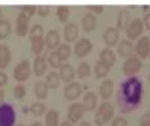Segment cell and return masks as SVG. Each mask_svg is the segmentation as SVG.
Here are the masks:
<instances>
[{
    "instance_id": "f35d334b",
    "label": "cell",
    "mask_w": 150,
    "mask_h": 126,
    "mask_svg": "<svg viewBox=\"0 0 150 126\" xmlns=\"http://www.w3.org/2000/svg\"><path fill=\"white\" fill-rule=\"evenodd\" d=\"M111 126H129L128 125V120L123 119V117H116L114 120H112Z\"/></svg>"
},
{
    "instance_id": "f6af8a7d",
    "label": "cell",
    "mask_w": 150,
    "mask_h": 126,
    "mask_svg": "<svg viewBox=\"0 0 150 126\" xmlns=\"http://www.w3.org/2000/svg\"><path fill=\"white\" fill-rule=\"evenodd\" d=\"M60 126H72V123H71L69 120H65L63 123H60Z\"/></svg>"
},
{
    "instance_id": "4fadbf2b",
    "label": "cell",
    "mask_w": 150,
    "mask_h": 126,
    "mask_svg": "<svg viewBox=\"0 0 150 126\" xmlns=\"http://www.w3.org/2000/svg\"><path fill=\"white\" fill-rule=\"evenodd\" d=\"M47 66H48V62H47L45 57H42V56L35 57V60H33V74L36 75V77H42V75L47 72Z\"/></svg>"
},
{
    "instance_id": "836d02e7",
    "label": "cell",
    "mask_w": 150,
    "mask_h": 126,
    "mask_svg": "<svg viewBox=\"0 0 150 126\" xmlns=\"http://www.w3.org/2000/svg\"><path fill=\"white\" fill-rule=\"evenodd\" d=\"M77 75L80 78H87L90 75V66H89V63H86V62H83L81 65L78 66V69H77Z\"/></svg>"
},
{
    "instance_id": "f5cc1de1",
    "label": "cell",
    "mask_w": 150,
    "mask_h": 126,
    "mask_svg": "<svg viewBox=\"0 0 150 126\" xmlns=\"http://www.w3.org/2000/svg\"><path fill=\"white\" fill-rule=\"evenodd\" d=\"M17 126H24V125H23V123H20V125H17Z\"/></svg>"
},
{
    "instance_id": "3957f363",
    "label": "cell",
    "mask_w": 150,
    "mask_h": 126,
    "mask_svg": "<svg viewBox=\"0 0 150 126\" xmlns=\"http://www.w3.org/2000/svg\"><path fill=\"white\" fill-rule=\"evenodd\" d=\"M15 110L11 104L0 105V126H14L15 125Z\"/></svg>"
},
{
    "instance_id": "7dc6e473",
    "label": "cell",
    "mask_w": 150,
    "mask_h": 126,
    "mask_svg": "<svg viewBox=\"0 0 150 126\" xmlns=\"http://www.w3.org/2000/svg\"><path fill=\"white\" fill-rule=\"evenodd\" d=\"M5 21V18H3V12H2V9H0V24H2Z\"/></svg>"
},
{
    "instance_id": "7c38bea8",
    "label": "cell",
    "mask_w": 150,
    "mask_h": 126,
    "mask_svg": "<svg viewBox=\"0 0 150 126\" xmlns=\"http://www.w3.org/2000/svg\"><path fill=\"white\" fill-rule=\"evenodd\" d=\"M102 39H104L107 47H114L119 42V29L117 27H108L102 35Z\"/></svg>"
},
{
    "instance_id": "f546056e",
    "label": "cell",
    "mask_w": 150,
    "mask_h": 126,
    "mask_svg": "<svg viewBox=\"0 0 150 126\" xmlns=\"http://www.w3.org/2000/svg\"><path fill=\"white\" fill-rule=\"evenodd\" d=\"M108 72H110V68L107 65H104L102 62H98L95 65V75H96V78H105L108 75Z\"/></svg>"
},
{
    "instance_id": "ac0fdd59",
    "label": "cell",
    "mask_w": 150,
    "mask_h": 126,
    "mask_svg": "<svg viewBox=\"0 0 150 126\" xmlns=\"http://www.w3.org/2000/svg\"><path fill=\"white\" fill-rule=\"evenodd\" d=\"M83 30L84 32H93L96 29V24H98V20H96V15L95 14H90V12H87V14L83 17Z\"/></svg>"
},
{
    "instance_id": "d6986e66",
    "label": "cell",
    "mask_w": 150,
    "mask_h": 126,
    "mask_svg": "<svg viewBox=\"0 0 150 126\" xmlns=\"http://www.w3.org/2000/svg\"><path fill=\"white\" fill-rule=\"evenodd\" d=\"M83 104L86 107V111H95L98 107V96L93 92H87L83 98Z\"/></svg>"
},
{
    "instance_id": "60d3db41",
    "label": "cell",
    "mask_w": 150,
    "mask_h": 126,
    "mask_svg": "<svg viewBox=\"0 0 150 126\" xmlns=\"http://www.w3.org/2000/svg\"><path fill=\"white\" fill-rule=\"evenodd\" d=\"M89 11L95 12L96 15H101L104 12V6L102 5H89Z\"/></svg>"
},
{
    "instance_id": "e575fe53",
    "label": "cell",
    "mask_w": 150,
    "mask_h": 126,
    "mask_svg": "<svg viewBox=\"0 0 150 126\" xmlns=\"http://www.w3.org/2000/svg\"><path fill=\"white\" fill-rule=\"evenodd\" d=\"M29 36L30 39H33V38H44V27L41 24H35L29 32Z\"/></svg>"
},
{
    "instance_id": "4dcf8cb0",
    "label": "cell",
    "mask_w": 150,
    "mask_h": 126,
    "mask_svg": "<svg viewBox=\"0 0 150 126\" xmlns=\"http://www.w3.org/2000/svg\"><path fill=\"white\" fill-rule=\"evenodd\" d=\"M56 53L59 54V57H60L62 62H65V60H68V59L71 57V47H69L68 44H63V45H60V47L56 50Z\"/></svg>"
},
{
    "instance_id": "9c48e42d",
    "label": "cell",
    "mask_w": 150,
    "mask_h": 126,
    "mask_svg": "<svg viewBox=\"0 0 150 126\" xmlns=\"http://www.w3.org/2000/svg\"><path fill=\"white\" fill-rule=\"evenodd\" d=\"M27 32H30V30H29V17L24 14V12H20L18 17H17L15 33H17L20 38H24V36H27Z\"/></svg>"
},
{
    "instance_id": "83f0119b",
    "label": "cell",
    "mask_w": 150,
    "mask_h": 126,
    "mask_svg": "<svg viewBox=\"0 0 150 126\" xmlns=\"http://www.w3.org/2000/svg\"><path fill=\"white\" fill-rule=\"evenodd\" d=\"M47 62H48V65L51 66V68H54V69H60L62 66H63V62L60 60V57H59V54L56 53V51H51L48 54V57H47Z\"/></svg>"
},
{
    "instance_id": "7bdbcfd3",
    "label": "cell",
    "mask_w": 150,
    "mask_h": 126,
    "mask_svg": "<svg viewBox=\"0 0 150 126\" xmlns=\"http://www.w3.org/2000/svg\"><path fill=\"white\" fill-rule=\"evenodd\" d=\"M143 23H144V27H146L147 30H150V12H147V14L144 15Z\"/></svg>"
},
{
    "instance_id": "ba28073f",
    "label": "cell",
    "mask_w": 150,
    "mask_h": 126,
    "mask_svg": "<svg viewBox=\"0 0 150 126\" xmlns=\"http://www.w3.org/2000/svg\"><path fill=\"white\" fill-rule=\"evenodd\" d=\"M143 30H144V23H143V20H140V18L132 20L131 24H129V27L126 29L128 39H131V41H132V39H137L138 36H141Z\"/></svg>"
},
{
    "instance_id": "44dd1931",
    "label": "cell",
    "mask_w": 150,
    "mask_h": 126,
    "mask_svg": "<svg viewBox=\"0 0 150 126\" xmlns=\"http://www.w3.org/2000/svg\"><path fill=\"white\" fill-rule=\"evenodd\" d=\"M112 92H114V83L111 80H105L101 86H99V95H101L102 99H108Z\"/></svg>"
},
{
    "instance_id": "4316f807",
    "label": "cell",
    "mask_w": 150,
    "mask_h": 126,
    "mask_svg": "<svg viewBox=\"0 0 150 126\" xmlns=\"http://www.w3.org/2000/svg\"><path fill=\"white\" fill-rule=\"evenodd\" d=\"M45 126H60L59 125V111L50 110L45 116Z\"/></svg>"
},
{
    "instance_id": "ab89813d",
    "label": "cell",
    "mask_w": 150,
    "mask_h": 126,
    "mask_svg": "<svg viewBox=\"0 0 150 126\" xmlns=\"http://www.w3.org/2000/svg\"><path fill=\"white\" fill-rule=\"evenodd\" d=\"M140 126H150V113H144L140 117Z\"/></svg>"
},
{
    "instance_id": "2e32d148",
    "label": "cell",
    "mask_w": 150,
    "mask_h": 126,
    "mask_svg": "<svg viewBox=\"0 0 150 126\" xmlns=\"http://www.w3.org/2000/svg\"><path fill=\"white\" fill-rule=\"evenodd\" d=\"M59 74H60V80H62V81L71 84L72 80H74V77H75V69H74L72 65H69V63H65V65L60 68V72H59Z\"/></svg>"
},
{
    "instance_id": "cb8c5ba5",
    "label": "cell",
    "mask_w": 150,
    "mask_h": 126,
    "mask_svg": "<svg viewBox=\"0 0 150 126\" xmlns=\"http://www.w3.org/2000/svg\"><path fill=\"white\" fill-rule=\"evenodd\" d=\"M35 95L38 99H45L48 96V90H50V87L45 81H36L35 83Z\"/></svg>"
},
{
    "instance_id": "52a82bcc",
    "label": "cell",
    "mask_w": 150,
    "mask_h": 126,
    "mask_svg": "<svg viewBox=\"0 0 150 126\" xmlns=\"http://www.w3.org/2000/svg\"><path fill=\"white\" fill-rule=\"evenodd\" d=\"M92 48H93L92 41L87 39V38H81V39H80L77 44H75L74 53H75V56H77L78 59H83V57H86L87 54H90Z\"/></svg>"
},
{
    "instance_id": "9a60e30c",
    "label": "cell",
    "mask_w": 150,
    "mask_h": 126,
    "mask_svg": "<svg viewBox=\"0 0 150 126\" xmlns=\"http://www.w3.org/2000/svg\"><path fill=\"white\" fill-rule=\"evenodd\" d=\"M63 38L66 42H74L78 38V26L75 23H66L65 30H63Z\"/></svg>"
},
{
    "instance_id": "d590c367",
    "label": "cell",
    "mask_w": 150,
    "mask_h": 126,
    "mask_svg": "<svg viewBox=\"0 0 150 126\" xmlns=\"http://www.w3.org/2000/svg\"><path fill=\"white\" fill-rule=\"evenodd\" d=\"M21 11L29 18H32L35 14H38V6H35V5H24V6H21Z\"/></svg>"
},
{
    "instance_id": "603a6c76",
    "label": "cell",
    "mask_w": 150,
    "mask_h": 126,
    "mask_svg": "<svg viewBox=\"0 0 150 126\" xmlns=\"http://www.w3.org/2000/svg\"><path fill=\"white\" fill-rule=\"evenodd\" d=\"M132 51H134V45H132V42L131 41H122L120 44H119V48H117V53H119V56H122V57H131L132 56Z\"/></svg>"
},
{
    "instance_id": "5b68a950",
    "label": "cell",
    "mask_w": 150,
    "mask_h": 126,
    "mask_svg": "<svg viewBox=\"0 0 150 126\" xmlns=\"http://www.w3.org/2000/svg\"><path fill=\"white\" fill-rule=\"evenodd\" d=\"M30 74H32V68H30V62L29 60H21L18 65L14 69V78L20 83L26 81L30 78Z\"/></svg>"
},
{
    "instance_id": "d4e9b609",
    "label": "cell",
    "mask_w": 150,
    "mask_h": 126,
    "mask_svg": "<svg viewBox=\"0 0 150 126\" xmlns=\"http://www.w3.org/2000/svg\"><path fill=\"white\" fill-rule=\"evenodd\" d=\"M45 47V38H33V39H30V48H32V53L38 57L42 50Z\"/></svg>"
},
{
    "instance_id": "7a4b0ae2",
    "label": "cell",
    "mask_w": 150,
    "mask_h": 126,
    "mask_svg": "<svg viewBox=\"0 0 150 126\" xmlns=\"http://www.w3.org/2000/svg\"><path fill=\"white\" fill-rule=\"evenodd\" d=\"M112 116H114V107L110 102H102L95 113V123L98 126H104L112 119Z\"/></svg>"
},
{
    "instance_id": "e0dca14e",
    "label": "cell",
    "mask_w": 150,
    "mask_h": 126,
    "mask_svg": "<svg viewBox=\"0 0 150 126\" xmlns=\"http://www.w3.org/2000/svg\"><path fill=\"white\" fill-rule=\"evenodd\" d=\"M99 62H102L104 65H107L108 68L111 66H114V63H116V54L114 51H112L111 48H104L101 54H99Z\"/></svg>"
},
{
    "instance_id": "681fc988",
    "label": "cell",
    "mask_w": 150,
    "mask_h": 126,
    "mask_svg": "<svg viewBox=\"0 0 150 126\" xmlns=\"http://www.w3.org/2000/svg\"><path fill=\"white\" fill-rule=\"evenodd\" d=\"M30 126H44V125H41V123H38V122H35V123H32Z\"/></svg>"
},
{
    "instance_id": "f907efd6",
    "label": "cell",
    "mask_w": 150,
    "mask_h": 126,
    "mask_svg": "<svg viewBox=\"0 0 150 126\" xmlns=\"http://www.w3.org/2000/svg\"><path fill=\"white\" fill-rule=\"evenodd\" d=\"M143 9H144V11H150V6H147V5H144V6H143Z\"/></svg>"
},
{
    "instance_id": "8992f818",
    "label": "cell",
    "mask_w": 150,
    "mask_h": 126,
    "mask_svg": "<svg viewBox=\"0 0 150 126\" xmlns=\"http://www.w3.org/2000/svg\"><path fill=\"white\" fill-rule=\"evenodd\" d=\"M84 113H86V107L83 102H74L69 105L68 108V120L74 125V123H77L83 119L84 116Z\"/></svg>"
},
{
    "instance_id": "8fae6325",
    "label": "cell",
    "mask_w": 150,
    "mask_h": 126,
    "mask_svg": "<svg viewBox=\"0 0 150 126\" xmlns=\"http://www.w3.org/2000/svg\"><path fill=\"white\" fill-rule=\"evenodd\" d=\"M83 86L78 84V83H71L66 86V89H65V99L66 101H75V99H78L83 93Z\"/></svg>"
},
{
    "instance_id": "277c9868",
    "label": "cell",
    "mask_w": 150,
    "mask_h": 126,
    "mask_svg": "<svg viewBox=\"0 0 150 126\" xmlns=\"http://www.w3.org/2000/svg\"><path fill=\"white\" fill-rule=\"evenodd\" d=\"M143 68V63L140 60V57L137 56H131L129 59H126V62L123 63V74L126 75V77H132V75H135L137 72H140Z\"/></svg>"
},
{
    "instance_id": "6da1fadb",
    "label": "cell",
    "mask_w": 150,
    "mask_h": 126,
    "mask_svg": "<svg viewBox=\"0 0 150 126\" xmlns=\"http://www.w3.org/2000/svg\"><path fill=\"white\" fill-rule=\"evenodd\" d=\"M143 86L141 81L135 77H129L125 83H122L120 93H119V105L122 113H131L135 107L141 102Z\"/></svg>"
},
{
    "instance_id": "c3c4849f",
    "label": "cell",
    "mask_w": 150,
    "mask_h": 126,
    "mask_svg": "<svg viewBox=\"0 0 150 126\" xmlns=\"http://www.w3.org/2000/svg\"><path fill=\"white\" fill-rule=\"evenodd\" d=\"M29 111H30V108H27V107H24V108H23V113H24V114H27Z\"/></svg>"
},
{
    "instance_id": "1f68e13d",
    "label": "cell",
    "mask_w": 150,
    "mask_h": 126,
    "mask_svg": "<svg viewBox=\"0 0 150 126\" xmlns=\"http://www.w3.org/2000/svg\"><path fill=\"white\" fill-rule=\"evenodd\" d=\"M45 110H47V107H45L44 102H35V104H32V107H30V113H32L33 116H36V117L42 116L44 113H45Z\"/></svg>"
},
{
    "instance_id": "7402d4cb",
    "label": "cell",
    "mask_w": 150,
    "mask_h": 126,
    "mask_svg": "<svg viewBox=\"0 0 150 126\" xmlns=\"http://www.w3.org/2000/svg\"><path fill=\"white\" fill-rule=\"evenodd\" d=\"M129 11L128 9H122L119 12V17H117V29L119 30H126L129 27Z\"/></svg>"
},
{
    "instance_id": "bcb514c9",
    "label": "cell",
    "mask_w": 150,
    "mask_h": 126,
    "mask_svg": "<svg viewBox=\"0 0 150 126\" xmlns=\"http://www.w3.org/2000/svg\"><path fill=\"white\" fill-rule=\"evenodd\" d=\"M78 126H92V125H90L89 122H81V123H80Z\"/></svg>"
},
{
    "instance_id": "ffe728a7",
    "label": "cell",
    "mask_w": 150,
    "mask_h": 126,
    "mask_svg": "<svg viewBox=\"0 0 150 126\" xmlns=\"http://www.w3.org/2000/svg\"><path fill=\"white\" fill-rule=\"evenodd\" d=\"M11 59H12V54H11L9 47L5 44H0V69H5L11 63Z\"/></svg>"
},
{
    "instance_id": "ee69618b",
    "label": "cell",
    "mask_w": 150,
    "mask_h": 126,
    "mask_svg": "<svg viewBox=\"0 0 150 126\" xmlns=\"http://www.w3.org/2000/svg\"><path fill=\"white\" fill-rule=\"evenodd\" d=\"M5 96H6L5 90H3V89H0V105H2V104H5V102H3V101H5Z\"/></svg>"
},
{
    "instance_id": "b9f144b4",
    "label": "cell",
    "mask_w": 150,
    "mask_h": 126,
    "mask_svg": "<svg viewBox=\"0 0 150 126\" xmlns=\"http://www.w3.org/2000/svg\"><path fill=\"white\" fill-rule=\"evenodd\" d=\"M6 83H8V75L3 71H0V87H3Z\"/></svg>"
},
{
    "instance_id": "5bb4252c",
    "label": "cell",
    "mask_w": 150,
    "mask_h": 126,
    "mask_svg": "<svg viewBox=\"0 0 150 126\" xmlns=\"http://www.w3.org/2000/svg\"><path fill=\"white\" fill-rule=\"evenodd\" d=\"M45 47L50 50H57L60 47V33L57 30H50L45 36Z\"/></svg>"
},
{
    "instance_id": "816d5d0a",
    "label": "cell",
    "mask_w": 150,
    "mask_h": 126,
    "mask_svg": "<svg viewBox=\"0 0 150 126\" xmlns=\"http://www.w3.org/2000/svg\"><path fill=\"white\" fill-rule=\"evenodd\" d=\"M149 84H150V74H149Z\"/></svg>"
},
{
    "instance_id": "f1b7e54d",
    "label": "cell",
    "mask_w": 150,
    "mask_h": 126,
    "mask_svg": "<svg viewBox=\"0 0 150 126\" xmlns=\"http://www.w3.org/2000/svg\"><path fill=\"white\" fill-rule=\"evenodd\" d=\"M57 20L60 21V23H66L68 21V18H69V15H71V9H69V6H66V5H60L59 8H57Z\"/></svg>"
},
{
    "instance_id": "30bf717a",
    "label": "cell",
    "mask_w": 150,
    "mask_h": 126,
    "mask_svg": "<svg viewBox=\"0 0 150 126\" xmlns=\"http://www.w3.org/2000/svg\"><path fill=\"white\" fill-rule=\"evenodd\" d=\"M135 51L140 59H147L150 56V38L149 36L140 38V41L135 45Z\"/></svg>"
},
{
    "instance_id": "484cf974",
    "label": "cell",
    "mask_w": 150,
    "mask_h": 126,
    "mask_svg": "<svg viewBox=\"0 0 150 126\" xmlns=\"http://www.w3.org/2000/svg\"><path fill=\"white\" fill-rule=\"evenodd\" d=\"M60 74L59 72H50V74H47V80H45V83L48 84V87L50 89H53V90H56L57 87L60 86Z\"/></svg>"
},
{
    "instance_id": "8d00e7d4",
    "label": "cell",
    "mask_w": 150,
    "mask_h": 126,
    "mask_svg": "<svg viewBox=\"0 0 150 126\" xmlns=\"http://www.w3.org/2000/svg\"><path fill=\"white\" fill-rule=\"evenodd\" d=\"M26 93H27V90H26V87H24L23 84H18V86H15V89H14V96L17 98V99H24L26 98Z\"/></svg>"
},
{
    "instance_id": "d6a6232c",
    "label": "cell",
    "mask_w": 150,
    "mask_h": 126,
    "mask_svg": "<svg viewBox=\"0 0 150 126\" xmlns=\"http://www.w3.org/2000/svg\"><path fill=\"white\" fill-rule=\"evenodd\" d=\"M11 30H12V27H11V21L5 20L2 24H0V41L6 39V38L11 35Z\"/></svg>"
},
{
    "instance_id": "74e56055",
    "label": "cell",
    "mask_w": 150,
    "mask_h": 126,
    "mask_svg": "<svg viewBox=\"0 0 150 126\" xmlns=\"http://www.w3.org/2000/svg\"><path fill=\"white\" fill-rule=\"evenodd\" d=\"M38 14H39V17H48V14H50V6H48V5L38 6Z\"/></svg>"
}]
</instances>
